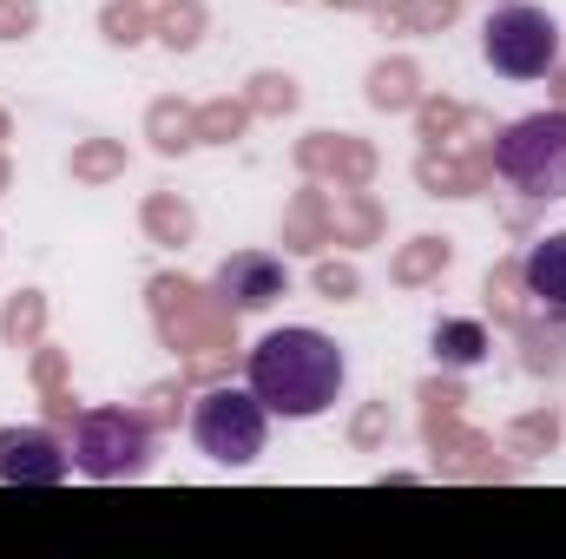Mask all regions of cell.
Listing matches in <instances>:
<instances>
[{"label": "cell", "instance_id": "cell-4", "mask_svg": "<svg viewBox=\"0 0 566 559\" xmlns=\"http://www.w3.org/2000/svg\"><path fill=\"white\" fill-rule=\"evenodd\" d=\"M191 441H198L218 467H251V461L264 454V441H271V409L251 395V382H244V389H211V395H198V409H191Z\"/></svg>", "mask_w": 566, "mask_h": 559}, {"label": "cell", "instance_id": "cell-1", "mask_svg": "<svg viewBox=\"0 0 566 559\" xmlns=\"http://www.w3.org/2000/svg\"><path fill=\"white\" fill-rule=\"evenodd\" d=\"M343 376H349L343 349H336L323 329H303V323L271 329V336L251 349V362H244L251 395H258L271 415H283V421L329 415L336 395H343Z\"/></svg>", "mask_w": 566, "mask_h": 559}, {"label": "cell", "instance_id": "cell-2", "mask_svg": "<svg viewBox=\"0 0 566 559\" xmlns=\"http://www.w3.org/2000/svg\"><path fill=\"white\" fill-rule=\"evenodd\" d=\"M494 178L521 198H566V113H527L494 139Z\"/></svg>", "mask_w": 566, "mask_h": 559}, {"label": "cell", "instance_id": "cell-5", "mask_svg": "<svg viewBox=\"0 0 566 559\" xmlns=\"http://www.w3.org/2000/svg\"><path fill=\"white\" fill-rule=\"evenodd\" d=\"M151 461V428L126 409H86L73 421V467L86 481H133Z\"/></svg>", "mask_w": 566, "mask_h": 559}, {"label": "cell", "instance_id": "cell-3", "mask_svg": "<svg viewBox=\"0 0 566 559\" xmlns=\"http://www.w3.org/2000/svg\"><path fill=\"white\" fill-rule=\"evenodd\" d=\"M560 46H566L560 20L547 7H534V0H507L481 27V60L501 80H547L560 66Z\"/></svg>", "mask_w": 566, "mask_h": 559}, {"label": "cell", "instance_id": "cell-6", "mask_svg": "<svg viewBox=\"0 0 566 559\" xmlns=\"http://www.w3.org/2000/svg\"><path fill=\"white\" fill-rule=\"evenodd\" d=\"M73 474V447L53 428H0V481L7 487H53Z\"/></svg>", "mask_w": 566, "mask_h": 559}, {"label": "cell", "instance_id": "cell-7", "mask_svg": "<svg viewBox=\"0 0 566 559\" xmlns=\"http://www.w3.org/2000/svg\"><path fill=\"white\" fill-rule=\"evenodd\" d=\"M211 283H218V296L231 309H271L283 289H290V271H283L271 251H231Z\"/></svg>", "mask_w": 566, "mask_h": 559}, {"label": "cell", "instance_id": "cell-9", "mask_svg": "<svg viewBox=\"0 0 566 559\" xmlns=\"http://www.w3.org/2000/svg\"><path fill=\"white\" fill-rule=\"evenodd\" d=\"M434 356H441L448 369H481V362H488V329L468 323V316H441V323H434Z\"/></svg>", "mask_w": 566, "mask_h": 559}, {"label": "cell", "instance_id": "cell-8", "mask_svg": "<svg viewBox=\"0 0 566 559\" xmlns=\"http://www.w3.org/2000/svg\"><path fill=\"white\" fill-rule=\"evenodd\" d=\"M521 283L541 309H566V231L541 238L527 257H521Z\"/></svg>", "mask_w": 566, "mask_h": 559}]
</instances>
